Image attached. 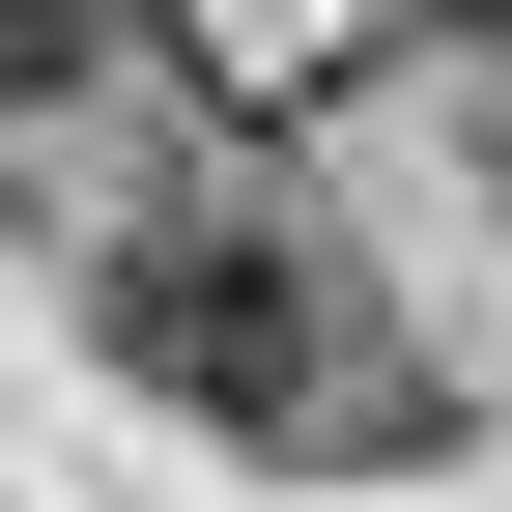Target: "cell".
Returning a JSON list of instances; mask_svg holds the SVG:
<instances>
[{"mask_svg": "<svg viewBox=\"0 0 512 512\" xmlns=\"http://www.w3.org/2000/svg\"><path fill=\"white\" fill-rule=\"evenodd\" d=\"M86 313H114V370H171V399L228 427V456H427V427H456L285 200H171V228H114Z\"/></svg>", "mask_w": 512, "mask_h": 512, "instance_id": "obj_1", "label": "cell"}, {"mask_svg": "<svg viewBox=\"0 0 512 512\" xmlns=\"http://www.w3.org/2000/svg\"><path fill=\"white\" fill-rule=\"evenodd\" d=\"M86 29H114V0H0V114H29V86H86Z\"/></svg>", "mask_w": 512, "mask_h": 512, "instance_id": "obj_2", "label": "cell"}, {"mask_svg": "<svg viewBox=\"0 0 512 512\" xmlns=\"http://www.w3.org/2000/svg\"><path fill=\"white\" fill-rule=\"evenodd\" d=\"M456 29H512V0H456Z\"/></svg>", "mask_w": 512, "mask_h": 512, "instance_id": "obj_3", "label": "cell"}]
</instances>
